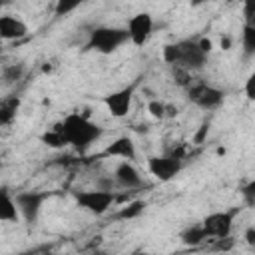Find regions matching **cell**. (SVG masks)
<instances>
[{
	"label": "cell",
	"mask_w": 255,
	"mask_h": 255,
	"mask_svg": "<svg viewBox=\"0 0 255 255\" xmlns=\"http://www.w3.org/2000/svg\"><path fill=\"white\" fill-rule=\"evenodd\" d=\"M221 48H223V50H229V48H231V38H229L227 34L221 36Z\"/></svg>",
	"instance_id": "f546056e"
},
{
	"label": "cell",
	"mask_w": 255,
	"mask_h": 255,
	"mask_svg": "<svg viewBox=\"0 0 255 255\" xmlns=\"http://www.w3.org/2000/svg\"><path fill=\"white\" fill-rule=\"evenodd\" d=\"M203 239H207V233L203 231L201 223H199V225H191V227H187V229L181 233V241H183L185 245H199Z\"/></svg>",
	"instance_id": "d6986e66"
},
{
	"label": "cell",
	"mask_w": 255,
	"mask_h": 255,
	"mask_svg": "<svg viewBox=\"0 0 255 255\" xmlns=\"http://www.w3.org/2000/svg\"><path fill=\"white\" fill-rule=\"evenodd\" d=\"M20 104H22V100L18 96H8L0 102V126L6 128L12 124V120L16 118V114L20 110Z\"/></svg>",
	"instance_id": "9a60e30c"
},
{
	"label": "cell",
	"mask_w": 255,
	"mask_h": 255,
	"mask_svg": "<svg viewBox=\"0 0 255 255\" xmlns=\"http://www.w3.org/2000/svg\"><path fill=\"white\" fill-rule=\"evenodd\" d=\"M239 213V209H229V211H213L209 213L203 221L201 227L207 233V237H215V239H227L233 227V219Z\"/></svg>",
	"instance_id": "8992f818"
},
{
	"label": "cell",
	"mask_w": 255,
	"mask_h": 255,
	"mask_svg": "<svg viewBox=\"0 0 255 255\" xmlns=\"http://www.w3.org/2000/svg\"><path fill=\"white\" fill-rule=\"evenodd\" d=\"M241 48H243V56H255V26L253 24H245L243 32H241Z\"/></svg>",
	"instance_id": "ac0fdd59"
},
{
	"label": "cell",
	"mask_w": 255,
	"mask_h": 255,
	"mask_svg": "<svg viewBox=\"0 0 255 255\" xmlns=\"http://www.w3.org/2000/svg\"><path fill=\"white\" fill-rule=\"evenodd\" d=\"M22 76H24V66L22 64H6L2 68V80H4L6 86L18 82Z\"/></svg>",
	"instance_id": "ffe728a7"
},
{
	"label": "cell",
	"mask_w": 255,
	"mask_h": 255,
	"mask_svg": "<svg viewBox=\"0 0 255 255\" xmlns=\"http://www.w3.org/2000/svg\"><path fill=\"white\" fill-rule=\"evenodd\" d=\"M245 96L249 102H255V70L249 74V78L245 80V88H243Z\"/></svg>",
	"instance_id": "cb8c5ba5"
},
{
	"label": "cell",
	"mask_w": 255,
	"mask_h": 255,
	"mask_svg": "<svg viewBox=\"0 0 255 255\" xmlns=\"http://www.w3.org/2000/svg\"><path fill=\"white\" fill-rule=\"evenodd\" d=\"M199 46H201V50H203L205 54H209V52L213 50V42H211L209 38H199Z\"/></svg>",
	"instance_id": "f1b7e54d"
},
{
	"label": "cell",
	"mask_w": 255,
	"mask_h": 255,
	"mask_svg": "<svg viewBox=\"0 0 255 255\" xmlns=\"http://www.w3.org/2000/svg\"><path fill=\"white\" fill-rule=\"evenodd\" d=\"M128 36H129V42L133 46H143L147 44V40L151 38V32H153V18L151 14L147 12H137L133 14L129 20H128Z\"/></svg>",
	"instance_id": "ba28073f"
},
{
	"label": "cell",
	"mask_w": 255,
	"mask_h": 255,
	"mask_svg": "<svg viewBox=\"0 0 255 255\" xmlns=\"http://www.w3.org/2000/svg\"><path fill=\"white\" fill-rule=\"evenodd\" d=\"M241 195H243V201L247 207H255V179L247 181L241 187Z\"/></svg>",
	"instance_id": "7402d4cb"
},
{
	"label": "cell",
	"mask_w": 255,
	"mask_h": 255,
	"mask_svg": "<svg viewBox=\"0 0 255 255\" xmlns=\"http://www.w3.org/2000/svg\"><path fill=\"white\" fill-rule=\"evenodd\" d=\"M223 98H225V92L215 88V86H209V84H191L187 88V100L201 108V110H215L223 104Z\"/></svg>",
	"instance_id": "5b68a950"
},
{
	"label": "cell",
	"mask_w": 255,
	"mask_h": 255,
	"mask_svg": "<svg viewBox=\"0 0 255 255\" xmlns=\"http://www.w3.org/2000/svg\"><path fill=\"white\" fill-rule=\"evenodd\" d=\"M22 215L18 211V205H16V199L8 193V189H2L0 191V221H8V223H14L18 221Z\"/></svg>",
	"instance_id": "5bb4252c"
},
{
	"label": "cell",
	"mask_w": 255,
	"mask_h": 255,
	"mask_svg": "<svg viewBox=\"0 0 255 255\" xmlns=\"http://www.w3.org/2000/svg\"><path fill=\"white\" fill-rule=\"evenodd\" d=\"M52 193L50 191H22V193H16V205H18V211L22 215V219L26 223H34L40 215V209L44 205V201L50 197Z\"/></svg>",
	"instance_id": "52a82bcc"
},
{
	"label": "cell",
	"mask_w": 255,
	"mask_h": 255,
	"mask_svg": "<svg viewBox=\"0 0 255 255\" xmlns=\"http://www.w3.org/2000/svg\"><path fill=\"white\" fill-rule=\"evenodd\" d=\"M173 82L177 84V86H181V88H189L191 86V80H189V72L187 70H183V68H173Z\"/></svg>",
	"instance_id": "603a6c76"
},
{
	"label": "cell",
	"mask_w": 255,
	"mask_h": 255,
	"mask_svg": "<svg viewBox=\"0 0 255 255\" xmlns=\"http://www.w3.org/2000/svg\"><path fill=\"white\" fill-rule=\"evenodd\" d=\"M129 40L126 28L116 26H98L90 32V38L86 42V50H94L100 54H112L118 48H122Z\"/></svg>",
	"instance_id": "3957f363"
},
{
	"label": "cell",
	"mask_w": 255,
	"mask_h": 255,
	"mask_svg": "<svg viewBox=\"0 0 255 255\" xmlns=\"http://www.w3.org/2000/svg\"><path fill=\"white\" fill-rule=\"evenodd\" d=\"M40 139H42L44 145H48V147H52V149H60V147L68 145V139H66V135H64L62 124H56L54 128H50L46 133L40 135Z\"/></svg>",
	"instance_id": "2e32d148"
},
{
	"label": "cell",
	"mask_w": 255,
	"mask_h": 255,
	"mask_svg": "<svg viewBox=\"0 0 255 255\" xmlns=\"http://www.w3.org/2000/svg\"><path fill=\"white\" fill-rule=\"evenodd\" d=\"M60 124H62L64 135L68 139V145H72L80 153L90 149L104 135V129L96 122H92L90 118H86L82 114H76V112L68 114Z\"/></svg>",
	"instance_id": "6da1fadb"
},
{
	"label": "cell",
	"mask_w": 255,
	"mask_h": 255,
	"mask_svg": "<svg viewBox=\"0 0 255 255\" xmlns=\"http://www.w3.org/2000/svg\"><path fill=\"white\" fill-rule=\"evenodd\" d=\"M133 90L135 86H126L122 90H116L108 96H104V104L108 108V112L114 116V118H126L129 114V108H131V100H133Z\"/></svg>",
	"instance_id": "30bf717a"
},
{
	"label": "cell",
	"mask_w": 255,
	"mask_h": 255,
	"mask_svg": "<svg viewBox=\"0 0 255 255\" xmlns=\"http://www.w3.org/2000/svg\"><path fill=\"white\" fill-rule=\"evenodd\" d=\"M131 255H159V253H151V251H143V249H137V251H133Z\"/></svg>",
	"instance_id": "4dcf8cb0"
},
{
	"label": "cell",
	"mask_w": 255,
	"mask_h": 255,
	"mask_svg": "<svg viewBox=\"0 0 255 255\" xmlns=\"http://www.w3.org/2000/svg\"><path fill=\"white\" fill-rule=\"evenodd\" d=\"M94 255H114V253H108V251H96Z\"/></svg>",
	"instance_id": "1f68e13d"
},
{
	"label": "cell",
	"mask_w": 255,
	"mask_h": 255,
	"mask_svg": "<svg viewBox=\"0 0 255 255\" xmlns=\"http://www.w3.org/2000/svg\"><path fill=\"white\" fill-rule=\"evenodd\" d=\"M98 157H120L124 161H135V157H137L135 143H133V139L129 135H120Z\"/></svg>",
	"instance_id": "8fae6325"
},
{
	"label": "cell",
	"mask_w": 255,
	"mask_h": 255,
	"mask_svg": "<svg viewBox=\"0 0 255 255\" xmlns=\"http://www.w3.org/2000/svg\"><path fill=\"white\" fill-rule=\"evenodd\" d=\"M147 112L151 118L155 120H163V118H171L177 114V110H173V106H167L165 102H159V100H151L147 104Z\"/></svg>",
	"instance_id": "e0dca14e"
},
{
	"label": "cell",
	"mask_w": 255,
	"mask_h": 255,
	"mask_svg": "<svg viewBox=\"0 0 255 255\" xmlns=\"http://www.w3.org/2000/svg\"><path fill=\"white\" fill-rule=\"evenodd\" d=\"M26 34H28V26L22 18L12 14L0 16V36L4 40H18V38H24Z\"/></svg>",
	"instance_id": "4fadbf2b"
},
{
	"label": "cell",
	"mask_w": 255,
	"mask_h": 255,
	"mask_svg": "<svg viewBox=\"0 0 255 255\" xmlns=\"http://www.w3.org/2000/svg\"><path fill=\"white\" fill-rule=\"evenodd\" d=\"M114 177H116L118 185H122L126 189H137L143 185V179L131 161H120L116 171H114Z\"/></svg>",
	"instance_id": "7c38bea8"
},
{
	"label": "cell",
	"mask_w": 255,
	"mask_h": 255,
	"mask_svg": "<svg viewBox=\"0 0 255 255\" xmlns=\"http://www.w3.org/2000/svg\"><path fill=\"white\" fill-rule=\"evenodd\" d=\"M74 8H78V2H70V4L60 2V4H58V8H56V12H58V14H66V12L74 10Z\"/></svg>",
	"instance_id": "4316f807"
},
{
	"label": "cell",
	"mask_w": 255,
	"mask_h": 255,
	"mask_svg": "<svg viewBox=\"0 0 255 255\" xmlns=\"http://www.w3.org/2000/svg\"><path fill=\"white\" fill-rule=\"evenodd\" d=\"M207 131H209V124H207V122H203V124H201V128H199V131H197V135H195V143H201V141L205 139Z\"/></svg>",
	"instance_id": "83f0119b"
},
{
	"label": "cell",
	"mask_w": 255,
	"mask_h": 255,
	"mask_svg": "<svg viewBox=\"0 0 255 255\" xmlns=\"http://www.w3.org/2000/svg\"><path fill=\"white\" fill-rule=\"evenodd\" d=\"M243 16H245V22H249L255 16V0H247L243 4Z\"/></svg>",
	"instance_id": "d4e9b609"
},
{
	"label": "cell",
	"mask_w": 255,
	"mask_h": 255,
	"mask_svg": "<svg viewBox=\"0 0 255 255\" xmlns=\"http://www.w3.org/2000/svg\"><path fill=\"white\" fill-rule=\"evenodd\" d=\"M149 173L159 181H171L181 169V157L177 155H153L147 159Z\"/></svg>",
	"instance_id": "9c48e42d"
},
{
	"label": "cell",
	"mask_w": 255,
	"mask_h": 255,
	"mask_svg": "<svg viewBox=\"0 0 255 255\" xmlns=\"http://www.w3.org/2000/svg\"><path fill=\"white\" fill-rule=\"evenodd\" d=\"M143 207H145V203L139 201V199L129 201L126 207H122V211L118 213V219H133V217H137L143 211Z\"/></svg>",
	"instance_id": "44dd1931"
},
{
	"label": "cell",
	"mask_w": 255,
	"mask_h": 255,
	"mask_svg": "<svg viewBox=\"0 0 255 255\" xmlns=\"http://www.w3.org/2000/svg\"><path fill=\"white\" fill-rule=\"evenodd\" d=\"M243 239H245V243H247L249 247H253V249H255V225H251V227H247V229H245Z\"/></svg>",
	"instance_id": "484cf974"
},
{
	"label": "cell",
	"mask_w": 255,
	"mask_h": 255,
	"mask_svg": "<svg viewBox=\"0 0 255 255\" xmlns=\"http://www.w3.org/2000/svg\"><path fill=\"white\" fill-rule=\"evenodd\" d=\"M74 199L82 209L94 215H102L116 203L118 195L112 189H84V191H74Z\"/></svg>",
	"instance_id": "277c9868"
},
{
	"label": "cell",
	"mask_w": 255,
	"mask_h": 255,
	"mask_svg": "<svg viewBox=\"0 0 255 255\" xmlns=\"http://www.w3.org/2000/svg\"><path fill=\"white\" fill-rule=\"evenodd\" d=\"M207 56L201 46L199 40H179V42H171L163 46L161 58L165 64H169L171 68H183L187 72L193 70H201L207 62Z\"/></svg>",
	"instance_id": "7a4b0ae2"
}]
</instances>
